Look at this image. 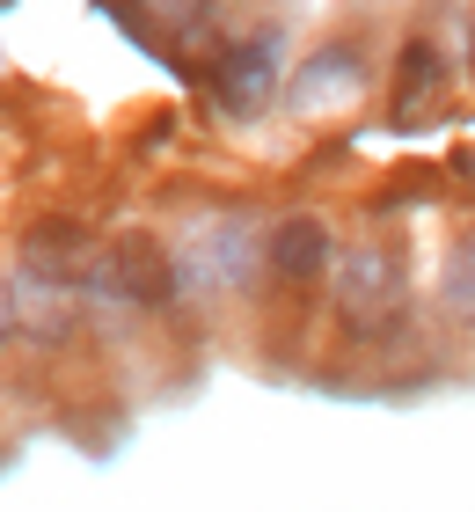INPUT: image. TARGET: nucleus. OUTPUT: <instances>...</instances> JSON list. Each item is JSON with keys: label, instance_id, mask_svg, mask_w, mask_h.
Listing matches in <instances>:
<instances>
[{"label": "nucleus", "instance_id": "obj_6", "mask_svg": "<svg viewBox=\"0 0 475 512\" xmlns=\"http://www.w3.org/2000/svg\"><path fill=\"white\" fill-rule=\"evenodd\" d=\"M271 37L264 44H242V52H227L220 59V74H212V88H220V96L234 103V110H256L264 103V88H271Z\"/></svg>", "mask_w": 475, "mask_h": 512}, {"label": "nucleus", "instance_id": "obj_8", "mask_svg": "<svg viewBox=\"0 0 475 512\" xmlns=\"http://www.w3.org/2000/svg\"><path fill=\"white\" fill-rule=\"evenodd\" d=\"M139 22H147L154 37H169V44H190L212 22V0H132Z\"/></svg>", "mask_w": 475, "mask_h": 512}, {"label": "nucleus", "instance_id": "obj_4", "mask_svg": "<svg viewBox=\"0 0 475 512\" xmlns=\"http://www.w3.org/2000/svg\"><path fill=\"white\" fill-rule=\"evenodd\" d=\"M15 315H22V330H30V337L66 344V337H74V322H81L74 278H52V271H30V264H22V278H15Z\"/></svg>", "mask_w": 475, "mask_h": 512}, {"label": "nucleus", "instance_id": "obj_2", "mask_svg": "<svg viewBox=\"0 0 475 512\" xmlns=\"http://www.w3.org/2000/svg\"><path fill=\"white\" fill-rule=\"evenodd\" d=\"M103 278H110V293H117V308H132V315H176V300H183V271H176V256L161 249L154 235H125V242H110L103 256Z\"/></svg>", "mask_w": 475, "mask_h": 512}, {"label": "nucleus", "instance_id": "obj_3", "mask_svg": "<svg viewBox=\"0 0 475 512\" xmlns=\"http://www.w3.org/2000/svg\"><path fill=\"white\" fill-rule=\"evenodd\" d=\"M264 264L285 286H315V278H329V264H337V235H329V220H315V213H285L264 235Z\"/></svg>", "mask_w": 475, "mask_h": 512}, {"label": "nucleus", "instance_id": "obj_5", "mask_svg": "<svg viewBox=\"0 0 475 512\" xmlns=\"http://www.w3.org/2000/svg\"><path fill=\"white\" fill-rule=\"evenodd\" d=\"M446 96V59H439V44L432 37H410L395 52V88H388V118L395 125H417L424 110H432Z\"/></svg>", "mask_w": 475, "mask_h": 512}, {"label": "nucleus", "instance_id": "obj_9", "mask_svg": "<svg viewBox=\"0 0 475 512\" xmlns=\"http://www.w3.org/2000/svg\"><path fill=\"white\" fill-rule=\"evenodd\" d=\"M446 300H454L461 315H475V242H461V256L446 264Z\"/></svg>", "mask_w": 475, "mask_h": 512}, {"label": "nucleus", "instance_id": "obj_7", "mask_svg": "<svg viewBox=\"0 0 475 512\" xmlns=\"http://www.w3.org/2000/svg\"><path fill=\"white\" fill-rule=\"evenodd\" d=\"M351 88H359V52H351V44H337V52L307 59V74H300V88H293V103L315 110L322 96H351Z\"/></svg>", "mask_w": 475, "mask_h": 512}, {"label": "nucleus", "instance_id": "obj_10", "mask_svg": "<svg viewBox=\"0 0 475 512\" xmlns=\"http://www.w3.org/2000/svg\"><path fill=\"white\" fill-rule=\"evenodd\" d=\"M468 74H475V44H468Z\"/></svg>", "mask_w": 475, "mask_h": 512}, {"label": "nucleus", "instance_id": "obj_1", "mask_svg": "<svg viewBox=\"0 0 475 512\" xmlns=\"http://www.w3.org/2000/svg\"><path fill=\"white\" fill-rule=\"evenodd\" d=\"M329 308L359 344L395 337L402 315H410V264H402L395 242H351L337 264H329Z\"/></svg>", "mask_w": 475, "mask_h": 512}]
</instances>
